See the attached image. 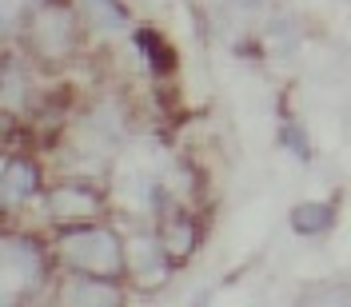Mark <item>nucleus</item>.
Wrapping results in <instances>:
<instances>
[{
    "label": "nucleus",
    "mask_w": 351,
    "mask_h": 307,
    "mask_svg": "<svg viewBox=\"0 0 351 307\" xmlns=\"http://www.w3.org/2000/svg\"><path fill=\"white\" fill-rule=\"evenodd\" d=\"M284 144H287V152H295L300 160H311V144H307V136H304V128L300 124H284Z\"/></svg>",
    "instance_id": "11"
},
{
    "label": "nucleus",
    "mask_w": 351,
    "mask_h": 307,
    "mask_svg": "<svg viewBox=\"0 0 351 307\" xmlns=\"http://www.w3.org/2000/svg\"><path fill=\"white\" fill-rule=\"evenodd\" d=\"M164 243H172L176 251H188V247L196 243V228H192L188 219H176L172 228H168V236H164Z\"/></svg>",
    "instance_id": "10"
},
{
    "label": "nucleus",
    "mask_w": 351,
    "mask_h": 307,
    "mask_svg": "<svg viewBox=\"0 0 351 307\" xmlns=\"http://www.w3.org/2000/svg\"><path fill=\"white\" fill-rule=\"evenodd\" d=\"M112 275H80L76 284H72V291H68V299L80 307H100V304H120V287L108 284Z\"/></svg>",
    "instance_id": "4"
},
{
    "label": "nucleus",
    "mask_w": 351,
    "mask_h": 307,
    "mask_svg": "<svg viewBox=\"0 0 351 307\" xmlns=\"http://www.w3.org/2000/svg\"><path fill=\"white\" fill-rule=\"evenodd\" d=\"M36 40L48 48V52H60L68 44V21H64V12H48L40 24H36Z\"/></svg>",
    "instance_id": "8"
},
{
    "label": "nucleus",
    "mask_w": 351,
    "mask_h": 307,
    "mask_svg": "<svg viewBox=\"0 0 351 307\" xmlns=\"http://www.w3.org/2000/svg\"><path fill=\"white\" fill-rule=\"evenodd\" d=\"M331 204H300L295 212H291V232H300V236H324L331 228Z\"/></svg>",
    "instance_id": "6"
},
{
    "label": "nucleus",
    "mask_w": 351,
    "mask_h": 307,
    "mask_svg": "<svg viewBox=\"0 0 351 307\" xmlns=\"http://www.w3.org/2000/svg\"><path fill=\"white\" fill-rule=\"evenodd\" d=\"M132 44L140 48V56L148 60V68H152L156 76L172 68V48H168V44L160 40L156 32H148V28H136V32H132Z\"/></svg>",
    "instance_id": "7"
},
{
    "label": "nucleus",
    "mask_w": 351,
    "mask_h": 307,
    "mask_svg": "<svg viewBox=\"0 0 351 307\" xmlns=\"http://www.w3.org/2000/svg\"><path fill=\"white\" fill-rule=\"evenodd\" d=\"M4 267H8L24 287L44 284V260H40V247L32 240H8L4 243Z\"/></svg>",
    "instance_id": "2"
},
{
    "label": "nucleus",
    "mask_w": 351,
    "mask_h": 307,
    "mask_svg": "<svg viewBox=\"0 0 351 307\" xmlns=\"http://www.w3.org/2000/svg\"><path fill=\"white\" fill-rule=\"evenodd\" d=\"M64 260L88 275H112V271H120L124 251H120V240L108 228H88V232L64 236Z\"/></svg>",
    "instance_id": "1"
},
{
    "label": "nucleus",
    "mask_w": 351,
    "mask_h": 307,
    "mask_svg": "<svg viewBox=\"0 0 351 307\" xmlns=\"http://www.w3.org/2000/svg\"><path fill=\"white\" fill-rule=\"evenodd\" d=\"M4 84H8V104L16 108V104H21V92H24V84H21V68H16V64L4 68Z\"/></svg>",
    "instance_id": "12"
},
{
    "label": "nucleus",
    "mask_w": 351,
    "mask_h": 307,
    "mask_svg": "<svg viewBox=\"0 0 351 307\" xmlns=\"http://www.w3.org/2000/svg\"><path fill=\"white\" fill-rule=\"evenodd\" d=\"M92 12H96V24H104V28H124L128 24L124 4H116V0H92Z\"/></svg>",
    "instance_id": "9"
},
{
    "label": "nucleus",
    "mask_w": 351,
    "mask_h": 307,
    "mask_svg": "<svg viewBox=\"0 0 351 307\" xmlns=\"http://www.w3.org/2000/svg\"><path fill=\"white\" fill-rule=\"evenodd\" d=\"M36 192V168L28 160H8L4 164V199L8 204H24Z\"/></svg>",
    "instance_id": "5"
},
{
    "label": "nucleus",
    "mask_w": 351,
    "mask_h": 307,
    "mask_svg": "<svg viewBox=\"0 0 351 307\" xmlns=\"http://www.w3.org/2000/svg\"><path fill=\"white\" fill-rule=\"evenodd\" d=\"M236 4H243V8H260L263 0H236Z\"/></svg>",
    "instance_id": "13"
},
{
    "label": "nucleus",
    "mask_w": 351,
    "mask_h": 307,
    "mask_svg": "<svg viewBox=\"0 0 351 307\" xmlns=\"http://www.w3.org/2000/svg\"><path fill=\"white\" fill-rule=\"evenodd\" d=\"M100 208V199H96V192L92 188H84V184H64V188H56L52 196H48V212L52 216H92Z\"/></svg>",
    "instance_id": "3"
}]
</instances>
